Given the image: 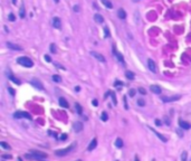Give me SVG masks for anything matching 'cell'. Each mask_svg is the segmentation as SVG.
I'll return each instance as SVG.
<instances>
[{"label":"cell","instance_id":"obj_33","mask_svg":"<svg viewBox=\"0 0 191 161\" xmlns=\"http://www.w3.org/2000/svg\"><path fill=\"white\" fill-rule=\"evenodd\" d=\"M1 158L2 159H11L12 157H11V154H2L1 155Z\"/></svg>","mask_w":191,"mask_h":161},{"label":"cell","instance_id":"obj_48","mask_svg":"<svg viewBox=\"0 0 191 161\" xmlns=\"http://www.w3.org/2000/svg\"><path fill=\"white\" fill-rule=\"evenodd\" d=\"M75 91H76V92H79V91H81V88H79V86H76V87H75Z\"/></svg>","mask_w":191,"mask_h":161},{"label":"cell","instance_id":"obj_36","mask_svg":"<svg viewBox=\"0 0 191 161\" xmlns=\"http://www.w3.org/2000/svg\"><path fill=\"white\" fill-rule=\"evenodd\" d=\"M139 92H140V93H141V94H143V95H145V94H146V91H145V90H144V88H139Z\"/></svg>","mask_w":191,"mask_h":161},{"label":"cell","instance_id":"obj_7","mask_svg":"<svg viewBox=\"0 0 191 161\" xmlns=\"http://www.w3.org/2000/svg\"><path fill=\"white\" fill-rule=\"evenodd\" d=\"M91 55H92L94 58L97 59L99 61H101V63H105V58H104V56L102 55V54L96 53V52H91Z\"/></svg>","mask_w":191,"mask_h":161},{"label":"cell","instance_id":"obj_4","mask_svg":"<svg viewBox=\"0 0 191 161\" xmlns=\"http://www.w3.org/2000/svg\"><path fill=\"white\" fill-rule=\"evenodd\" d=\"M30 84H31L34 87H36V90H39V91H43L44 90V85L41 84V82L39 79H31Z\"/></svg>","mask_w":191,"mask_h":161},{"label":"cell","instance_id":"obj_23","mask_svg":"<svg viewBox=\"0 0 191 161\" xmlns=\"http://www.w3.org/2000/svg\"><path fill=\"white\" fill-rule=\"evenodd\" d=\"M125 76H126L129 79H134V73L133 72L127 70V72H125Z\"/></svg>","mask_w":191,"mask_h":161},{"label":"cell","instance_id":"obj_26","mask_svg":"<svg viewBox=\"0 0 191 161\" xmlns=\"http://www.w3.org/2000/svg\"><path fill=\"white\" fill-rule=\"evenodd\" d=\"M53 81H54V82L55 83H59L61 81V76H59V75H53Z\"/></svg>","mask_w":191,"mask_h":161},{"label":"cell","instance_id":"obj_24","mask_svg":"<svg viewBox=\"0 0 191 161\" xmlns=\"http://www.w3.org/2000/svg\"><path fill=\"white\" fill-rule=\"evenodd\" d=\"M19 16H20V18H25V6H23V3L21 5L20 10H19Z\"/></svg>","mask_w":191,"mask_h":161},{"label":"cell","instance_id":"obj_25","mask_svg":"<svg viewBox=\"0 0 191 161\" xmlns=\"http://www.w3.org/2000/svg\"><path fill=\"white\" fill-rule=\"evenodd\" d=\"M75 107H76V112H77L78 114H82V112H83V108H82V106L78 104V103H76L75 104Z\"/></svg>","mask_w":191,"mask_h":161},{"label":"cell","instance_id":"obj_30","mask_svg":"<svg viewBox=\"0 0 191 161\" xmlns=\"http://www.w3.org/2000/svg\"><path fill=\"white\" fill-rule=\"evenodd\" d=\"M138 104H139L140 106H144L145 105V101L142 100V99H139V100H138Z\"/></svg>","mask_w":191,"mask_h":161},{"label":"cell","instance_id":"obj_22","mask_svg":"<svg viewBox=\"0 0 191 161\" xmlns=\"http://www.w3.org/2000/svg\"><path fill=\"white\" fill-rule=\"evenodd\" d=\"M115 146H117V148H122V146H123V140H122L121 138H117L115 140Z\"/></svg>","mask_w":191,"mask_h":161},{"label":"cell","instance_id":"obj_9","mask_svg":"<svg viewBox=\"0 0 191 161\" xmlns=\"http://www.w3.org/2000/svg\"><path fill=\"white\" fill-rule=\"evenodd\" d=\"M113 53H114V55L116 56V58H117V59L120 61V63H121L122 65H125L124 59H123V56H122V54L119 53V52H116V49H115V47H114V46H113Z\"/></svg>","mask_w":191,"mask_h":161},{"label":"cell","instance_id":"obj_19","mask_svg":"<svg viewBox=\"0 0 191 161\" xmlns=\"http://www.w3.org/2000/svg\"><path fill=\"white\" fill-rule=\"evenodd\" d=\"M101 1H102V3H103L105 7H107L108 9L113 8V5H112V2H111L110 0H101Z\"/></svg>","mask_w":191,"mask_h":161},{"label":"cell","instance_id":"obj_56","mask_svg":"<svg viewBox=\"0 0 191 161\" xmlns=\"http://www.w3.org/2000/svg\"><path fill=\"white\" fill-rule=\"evenodd\" d=\"M116 161H119V160H116Z\"/></svg>","mask_w":191,"mask_h":161},{"label":"cell","instance_id":"obj_18","mask_svg":"<svg viewBox=\"0 0 191 161\" xmlns=\"http://www.w3.org/2000/svg\"><path fill=\"white\" fill-rule=\"evenodd\" d=\"M150 129L152 130V132H154V133H155V134H156V137H158V138H159V139H161V141H163V142H167V141H168V140H167V138H165V137H163L162 134H160L159 132H156L154 129H152V128H150Z\"/></svg>","mask_w":191,"mask_h":161},{"label":"cell","instance_id":"obj_31","mask_svg":"<svg viewBox=\"0 0 191 161\" xmlns=\"http://www.w3.org/2000/svg\"><path fill=\"white\" fill-rule=\"evenodd\" d=\"M50 52H52V53H54V54L56 53V46H55V44H50Z\"/></svg>","mask_w":191,"mask_h":161},{"label":"cell","instance_id":"obj_42","mask_svg":"<svg viewBox=\"0 0 191 161\" xmlns=\"http://www.w3.org/2000/svg\"><path fill=\"white\" fill-rule=\"evenodd\" d=\"M74 11H75V12H78V11H79V7H78L77 5H76V6H74Z\"/></svg>","mask_w":191,"mask_h":161},{"label":"cell","instance_id":"obj_51","mask_svg":"<svg viewBox=\"0 0 191 161\" xmlns=\"http://www.w3.org/2000/svg\"><path fill=\"white\" fill-rule=\"evenodd\" d=\"M12 3H14V5H16V3H17V1H16V0H12Z\"/></svg>","mask_w":191,"mask_h":161},{"label":"cell","instance_id":"obj_27","mask_svg":"<svg viewBox=\"0 0 191 161\" xmlns=\"http://www.w3.org/2000/svg\"><path fill=\"white\" fill-rule=\"evenodd\" d=\"M187 157H188V152L182 151V153H181V161H187Z\"/></svg>","mask_w":191,"mask_h":161},{"label":"cell","instance_id":"obj_34","mask_svg":"<svg viewBox=\"0 0 191 161\" xmlns=\"http://www.w3.org/2000/svg\"><path fill=\"white\" fill-rule=\"evenodd\" d=\"M9 20L10 21H15V19H16V18H15V15L14 14H10V15H9V18H8Z\"/></svg>","mask_w":191,"mask_h":161},{"label":"cell","instance_id":"obj_16","mask_svg":"<svg viewBox=\"0 0 191 161\" xmlns=\"http://www.w3.org/2000/svg\"><path fill=\"white\" fill-rule=\"evenodd\" d=\"M117 16H119V18L120 19H125L126 18V12H125V10L124 9H119L117 10Z\"/></svg>","mask_w":191,"mask_h":161},{"label":"cell","instance_id":"obj_28","mask_svg":"<svg viewBox=\"0 0 191 161\" xmlns=\"http://www.w3.org/2000/svg\"><path fill=\"white\" fill-rule=\"evenodd\" d=\"M101 119H102V121H107V119H108V116H107V113L106 112H103L102 113V116H101Z\"/></svg>","mask_w":191,"mask_h":161},{"label":"cell","instance_id":"obj_35","mask_svg":"<svg viewBox=\"0 0 191 161\" xmlns=\"http://www.w3.org/2000/svg\"><path fill=\"white\" fill-rule=\"evenodd\" d=\"M111 95H112V100H113V103H114V104H117V101H116V99H115V95H114V93H111Z\"/></svg>","mask_w":191,"mask_h":161},{"label":"cell","instance_id":"obj_15","mask_svg":"<svg viewBox=\"0 0 191 161\" xmlns=\"http://www.w3.org/2000/svg\"><path fill=\"white\" fill-rule=\"evenodd\" d=\"M179 125L181 126L182 129H184V130L190 129V124H189L188 122H185V121H183V120H179Z\"/></svg>","mask_w":191,"mask_h":161},{"label":"cell","instance_id":"obj_46","mask_svg":"<svg viewBox=\"0 0 191 161\" xmlns=\"http://www.w3.org/2000/svg\"><path fill=\"white\" fill-rule=\"evenodd\" d=\"M164 121H165V123H167V124H170V121L168 120V117H167V116L164 117Z\"/></svg>","mask_w":191,"mask_h":161},{"label":"cell","instance_id":"obj_3","mask_svg":"<svg viewBox=\"0 0 191 161\" xmlns=\"http://www.w3.org/2000/svg\"><path fill=\"white\" fill-rule=\"evenodd\" d=\"M75 146H76V143H73L70 144L69 146H67L66 149H61V150H56L55 151V154L56 155H66L68 152H70V151H73V150L75 149Z\"/></svg>","mask_w":191,"mask_h":161},{"label":"cell","instance_id":"obj_10","mask_svg":"<svg viewBox=\"0 0 191 161\" xmlns=\"http://www.w3.org/2000/svg\"><path fill=\"white\" fill-rule=\"evenodd\" d=\"M53 26L55 27L56 29H59L61 27V21L58 17H54V19H53Z\"/></svg>","mask_w":191,"mask_h":161},{"label":"cell","instance_id":"obj_12","mask_svg":"<svg viewBox=\"0 0 191 161\" xmlns=\"http://www.w3.org/2000/svg\"><path fill=\"white\" fill-rule=\"evenodd\" d=\"M7 46H8V48H10L12 50H23V48L20 46H18V45L14 44V43H7Z\"/></svg>","mask_w":191,"mask_h":161},{"label":"cell","instance_id":"obj_55","mask_svg":"<svg viewBox=\"0 0 191 161\" xmlns=\"http://www.w3.org/2000/svg\"><path fill=\"white\" fill-rule=\"evenodd\" d=\"M76 161H82V160H76Z\"/></svg>","mask_w":191,"mask_h":161},{"label":"cell","instance_id":"obj_6","mask_svg":"<svg viewBox=\"0 0 191 161\" xmlns=\"http://www.w3.org/2000/svg\"><path fill=\"white\" fill-rule=\"evenodd\" d=\"M148 66H149V69L152 72V73H158V68H156V65L152 59H148Z\"/></svg>","mask_w":191,"mask_h":161},{"label":"cell","instance_id":"obj_32","mask_svg":"<svg viewBox=\"0 0 191 161\" xmlns=\"http://www.w3.org/2000/svg\"><path fill=\"white\" fill-rule=\"evenodd\" d=\"M135 93H136V91H135V90H133V88H131L130 91H129V95H130V96H134Z\"/></svg>","mask_w":191,"mask_h":161},{"label":"cell","instance_id":"obj_11","mask_svg":"<svg viewBox=\"0 0 191 161\" xmlns=\"http://www.w3.org/2000/svg\"><path fill=\"white\" fill-rule=\"evenodd\" d=\"M150 90L152 91V93H154V94H161V92H162L161 87H160V86H158V85H151Z\"/></svg>","mask_w":191,"mask_h":161},{"label":"cell","instance_id":"obj_45","mask_svg":"<svg viewBox=\"0 0 191 161\" xmlns=\"http://www.w3.org/2000/svg\"><path fill=\"white\" fill-rule=\"evenodd\" d=\"M93 105H94V106H97V105H99V102H97L96 100H94V101H93Z\"/></svg>","mask_w":191,"mask_h":161},{"label":"cell","instance_id":"obj_50","mask_svg":"<svg viewBox=\"0 0 191 161\" xmlns=\"http://www.w3.org/2000/svg\"><path fill=\"white\" fill-rule=\"evenodd\" d=\"M66 138H67L66 135H61V140H65V139H66Z\"/></svg>","mask_w":191,"mask_h":161},{"label":"cell","instance_id":"obj_43","mask_svg":"<svg viewBox=\"0 0 191 161\" xmlns=\"http://www.w3.org/2000/svg\"><path fill=\"white\" fill-rule=\"evenodd\" d=\"M124 107H125V110H127V102H126V97H124Z\"/></svg>","mask_w":191,"mask_h":161},{"label":"cell","instance_id":"obj_49","mask_svg":"<svg viewBox=\"0 0 191 161\" xmlns=\"http://www.w3.org/2000/svg\"><path fill=\"white\" fill-rule=\"evenodd\" d=\"M134 161H140V160H139V157H138V155H135V159H134Z\"/></svg>","mask_w":191,"mask_h":161},{"label":"cell","instance_id":"obj_17","mask_svg":"<svg viewBox=\"0 0 191 161\" xmlns=\"http://www.w3.org/2000/svg\"><path fill=\"white\" fill-rule=\"evenodd\" d=\"M59 105H61V107H64V108H68V107H69V105H68L67 101L65 100L64 97H61V99H59Z\"/></svg>","mask_w":191,"mask_h":161},{"label":"cell","instance_id":"obj_8","mask_svg":"<svg viewBox=\"0 0 191 161\" xmlns=\"http://www.w3.org/2000/svg\"><path fill=\"white\" fill-rule=\"evenodd\" d=\"M180 95H174V96H170V97H168V96H164V97H162V101L164 103H168V102H174V101H178V100H180Z\"/></svg>","mask_w":191,"mask_h":161},{"label":"cell","instance_id":"obj_52","mask_svg":"<svg viewBox=\"0 0 191 161\" xmlns=\"http://www.w3.org/2000/svg\"><path fill=\"white\" fill-rule=\"evenodd\" d=\"M132 1H133V2H139L140 0H132Z\"/></svg>","mask_w":191,"mask_h":161},{"label":"cell","instance_id":"obj_2","mask_svg":"<svg viewBox=\"0 0 191 161\" xmlns=\"http://www.w3.org/2000/svg\"><path fill=\"white\" fill-rule=\"evenodd\" d=\"M17 63L18 64H20L21 66H25V67H32L34 66V63L30 58L26 57V56H23V57H19L17 59Z\"/></svg>","mask_w":191,"mask_h":161},{"label":"cell","instance_id":"obj_37","mask_svg":"<svg viewBox=\"0 0 191 161\" xmlns=\"http://www.w3.org/2000/svg\"><path fill=\"white\" fill-rule=\"evenodd\" d=\"M8 91H9V93H10V94L12 95V96H14V95H15V91H14V88H12V87H9V88H8Z\"/></svg>","mask_w":191,"mask_h":161},{"label":"cell","instance_id":"obj_53","mask_svg":"<svg viewBox=\"0 0 191 161\" xmlns=\"http://www.w3.org/2000/svg\"><path fill=\"white\" fill-rule=\"evenodd\" d=\"M54 1H55L56 3H58V2H59V0H54Z\"/></svg>","mask_w":191,"mask_h":161},{"label":"cell","instance_id":"obj_29","mask_svg":"<svg viewBox=\"0 0 191 161\" xmlns=\"http://www.w3.org/2000/svg\"><path fill=\"white\" fill-rule=\"evenodd\" d=\"M0 146H2V148H5V149H10V146H9V144H7L6 142H0Z\"/></svg>","mask_w":191,"mask_h":161},{"label":"cell","instance_id":"obj_21","mask_svg":"<svg viewBox=\"0 0 191 161\" xmlns=\"http://www.w3.org/2000/svg\"><path fill=\"white\" fill-rule=\"evenodd\" d=\"M94 19H95L96 23H102L103 21H104V18L102 17L101 15H99V14H96V15L94 16Z\"/></svg>","mask_w":191,"mask_h":161},{"label":"cell","instance_id":"obj_41","mask_svg":"<svg viewBox=\"0 0 191 161\" xmlns=\"http://www.w3.org/2000/svg\"><path fill=\"white\" fill-rule=\"evenodd\" d=\"M45 59H46L47 61H48V63H50V61H52V59H50V57L48 55H45Z\"/></svg>","mask_w":191,"mask_h":161},{"label":"cell","instance_id":"obj_54","mask_svg":"<svg viewBox=\"0 0 191 161\" xmlns=\"http://www.w3.org/2000/svg\"><path fill=\"white\" fill-rule=\"evenodd\" d=\"M18 161H23V160H21V159H20V158H18Z\"/></svg>","mask_w":191,"mask_h":161},{"label":"cell","instance_id":"obj_13","mask_svg":"<svg viewBox=\"0 0 191 161\" xmlns=\"http://www.w3.org/2000/svg\"><path fill=\"white\" fill-rule=\"evenodd\" d=\"M96 146H97V140L94 138L91 141V143H90V146H88V148H87V150H88V151H92V150H94L96 148Z\"/></svg>","mask_w":191,"mask_h":161},{"label":"cell","instance_id":"obj_38","mask_svg":"<svg viewBox=\"0 0 191 161\" xmlns=\"http://www.w3.org/2000/svg\"><path fill=\"white\" fill-rule=\"evenodd\" d=\"M122 84H123L122 82H120V81H116V82L114 83V86H122Z\"/></svg>","mask_w":191,"mask_h":161},{"label":"cell","instance_id":"obj_39","mask_svg":"<svg viewBox=\"0 0 191 161\" xmlns=\"http://www.w3.org/2000/svg\"><path fill=\"white\" fill-rule=\"evenodd\" d=\"M104 31H105L106 37H108V36H110V31H108V29H107V27H105V28H104Z\"/></svg>","mask_w":191,"mask_h":161},{"label":"cell","instance_id":"obj_47","mask_svg":"<svg viewBox=\"0 0 191 161\" xmlns=\"http://www.w3.org/2000/svg\"><path fill=\"white\" fill-rule=\"evenodd\" d=\"M177 133H178V134H179L180 135V137H182V132H181V131H179V130H177Z\"/></svg>","mask_w":191,"mask_h":161},{"label":"cell","instance_id":"obj_20","mask_svg":"<svg viewBox=\"0 0 191 161\" xmlns=\"http://www.w3.org/2000/svg\"><path fill=\"white\" fill-rule=\"evenodd\" d=\"M7 76H8L10 79H11V81L15 83V84H18V85L20 84V82H19V79H18V78H16V77H15V76H12V75H11V74H10V73H7Z\"/></svg>","mask_w":191,"mask_h":161},{"label":"cell","instance_id":"obj_40","mask_svg":"<svg viewBox=\"0 0 191 161\" xmlns=\"http://www.w3.org/2000/svg\"><path fill=\"white\" fill-rule=\"evenodd\" d=\"M155 124L158 126H161V125H162V122H161L160 120H155Z\"/></svg>","mask_w":191,"mask_h":161},{"label":"cell","instance_id":"obj_14","mask_svg":"<svg viewBox=\"0 0 191 161\" xmlns=\"http://www.w3.org/2000/svg\"><path fill=\"white\" fill-rule=\"evenodd\" d=\"M73 128H74L75 132H81L82 130H83V124H82L81 122H75L74 125H73Z\"/></svg>","mask_w":191,"mask_h":161},{"label":"cell","instance_id":"obj_1","mask_svg":"<svg viewBox=\"0 0 191 161\" xmlns=\"http://www.w3.org/2000/svg\"><path fill=\"white\" fill-rule=\"evenodd\" d=\"M26 159H31V160H44L47 158V154L45 152H40V151H35L31 150L30 153H26L25 154Z\"/></svg>","mask_w":191,"mask_h":161},{"label":"cell","instance_id":"obj_44","mask_svg":"<svg viewBox=\"0 0 191 161\" xmlns=\"http://www.w3.org/2000/svg\"><path fill=\"white\" fill-rule=\"evenodd\" d=\"M55 65H56V66H57V67L61 68V69H65V67H64V66H61V65H59V64H58V63H55Z\"/></svg>","mask_w":191,"mask_h":161},{"label":"cell","instance_id":"obj_5","mask_svg":"<svg viewBox=\"0 0 191 161\" xmlns=\"http://www.w3.org/2000/svg\"><path fill=\"white\" fill-rule=\"evenodd\" d=\"M14 116L16 117V119H21V117H26V119H29V120H31V116H30V114L29 113H27V112H16L14 114Z\"/></svg>","mask_w":191,"mask_h":161}]
</instances>
